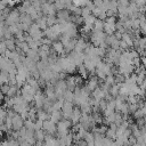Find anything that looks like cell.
I'll return each instance as SVG.
<instances>
[{
	"label": "cell",
	"mask_w": 146,
	"mask_h": 146,
	"mask_svg": "<svg viewBox=\"0 0 146 146\" xmlns=\"http://www.w3.org/2000/svg\"><path fill=\"white\" fill-rule=\"evenodd\" d=\"M11 128H14L17 131H19L23 128V119L21 115H18V114L14 115V117L11 119Z\"/></svg>",
	"instance_id": "obj_1"
},
{
	"label": "cell",
	"mask_w": 146,
	"mask_h": 146,
	"mask_svg": "<svg viewBox=\"0 0 146 146\" xmlns=\"http://www.w3.org/2000/svg\"><path fill=\"white\" fill-rule=\"evenodd\" d=\"M54 48H55L57 51H62V50H63V48H64V46H62V43L57 42V43H55V44H54Z\"/></svg>",
	"instance_id": "obj_2"
},
{
	"label": "cell",
	"mask_w": 146,
	"mask_h": 146,
	"mask_svg": "<svg viewBox=\"0 0 146 146\" xmlns=\"http://www.w3.org/2000/svg\"><path fill=\"white\" fill-rule=\"evenodd\" d=\"M96 29L97 30H102L103 29V23L100 21H96Z\"/></svg>",
	"instance_id": "obj_3"
},
{
	"label": "cell",
	"mask_w": 146,
	"mask_h": 146,
	"mask_svg": "<svg viewBox=\"0 0 146 146\" xmlns=\"http://www.w3.org/2000/svg\"><path fill=\"white\" fill-rule=\"evenodd\" d=\"M2 99H3V97H2V94L0 92V104H1V102H2Z\"/></svg>",
	"instance_id": "obj_4"
},
{
	"label": "cell",
	"mask_w": 146,
	"mask_h": 146,
	"mask_svg": "<svg viewBox=\"0 0 146 146\" xmlns=\"http://www.w3.org/2000/svg\"><path fill=\"white\" fill-rule=\"evenodd\" d=\"M72 146H75V145H72Z\"/></svg>",
	"instance_id": "obj_5"
}]
</instances>
